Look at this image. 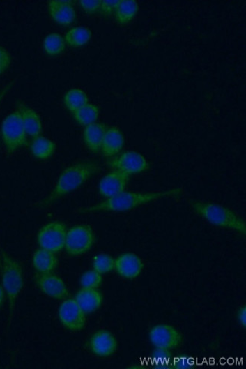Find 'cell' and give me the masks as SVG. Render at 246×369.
<instances>
[{
    "label": "cell",
    "instance_id": "obj_1",
    "mask_svg": "<svg viewBox=\"0 0 246 369\" xmlns=\"http://www.w3.org/2000/svg\"><path fill=\"white\" fill-rule=\"evenodd\" d=\"M183 193L181 188H173L160 192L137 193L122 192L109 197L107 200L81 211L82 213L93 212H125L133 210L137 206L164 199V197H178Z\"/></svg>",
    "mask_w": 246,
    "mask_h": 369
},
{
    "label": "cell",
    "instance_id": "obj_2",
    "mask_svg": "<svg viewBox=\"0 0 246 369\" xmlns=\"http://www.w3.org/2000/svg\"><path fill=\"white\" fill-rule=\"evenodd\" d=\"M100 165L96 161H83L66 168L58 179L54 190L41 203L43 208L54 204L83 186L88 179L98 172Z\"/></svg>",
    "mask_w": 246,
    "mask_h": 369
},
{
    "label": "cell",
    "instance_id": "obj_3",
    "mask_svg": "<svg viewBox=\"0 0 246 369\" xmlns=\"http://www.w3.org/2000/svg\"><path fill=\"white\" fill-rule=\"evenodd\" d=\"M190 204L193 211L214 226L233 229L245 235V222L230 209L217 204L201 201L192 200Z\"/></svg>",
    "mask_w": 246,
    "mask_h": 369
},
{
    "label": "cell",
    "instance_id": "obj_4",
    "mask_svg": "<svg viewBox=\"0 0 246 369\" xmlns=\"http://www.w3.org/2000/svg\"><path fill=\"white\" fill-rule=\"evenodd\" d=\"M2 282L4 292L10 303V324L13 317L17 298L24 287L22 267L20 262L2 251L1 264Z\"/></svg>",
    "mask_w": 246,
    "mask_h": 369
},
{
    "label": "cell",
    "instance_id": "obj_5",
    "mask_svg": "<svg viewBox=\"0 0 246 369\" xmlns=\"http://www.w3.org/2000/svg\"><path fill=\"white\" fill-rule=\"evenodd\" d=\"M1 134L8 154H13L28 144V134L17 111L6 116L1 126Z\"/></svg>",
    "mask_w": 246,
    "mask_h": 369
},
{
    "label": "cell",
    "instance_id": "obj_6",
    "mask_svg": "<svg viewBox=\"0 0 246 369\" xmlns=\"http://www.w3.org/2000/svg\"><path fill=\"white\" fill-rule=\"evenodd\" d=\"M93 229L88 225H78L67 232L65 248L71 256H80L89 251L94 245Z\"/></svg>",
    "mask_w": 246,
    "mask_h": 369
},
{
    "label": "cell",
    "instance_id": "obj_7",
    "mask_svg": "<svg viewBox=\"0 0 246 369\" xmlns=\"http://www.w3.org/2000/svg\"><path fill=\"white\" fill-rule=\"evenodd\" d=\"M67 229L66 225L59 221L51 222L43 227L38 234L40 248L52 253H58L65 248Z\"/></svg>",
    "mask_w": 246,
    "mask_h": 369
},
{
    "label": "cell",
    "instance_id": "obj_8",
    "mask_svg": "<svg viewBox=\"0 0 246 369\" xmlns=\"http://www.w3.org/2000/svg\"><path fill=\"white\" fill-rule=\"evenodd\" d=\"M109 165L113 170L120 171L129 176L142 173L149 167L146 159L134 151H127L112 157L109 161Z\"/></svg>",
    "mask_w": 246,
    "mask_h": 369
},
{
    "label": "cell",
    "instance_id": "obj_9",
    "mask_svg": "<svg viewBox=\"0 0 246 369\" xmlns=\"http://www.w3.org/2000/svg\"><path fill=\"white\" fill-rule=\"evenodd\" d=\"M149 338L157 349L165 351L177 348L183 340L180 333L169 325H157L152 328Z\"/></svg>",
    "mask_w": 246,
    "mask_h": 369
},
{
    "label": "cell",
    "instance_id": "obj_10",
    "mask_svg": "<svg viewBox=\"0 0 246 369\" xmlns=\"http://www.w3.org/2000/svg\"><path fill=\"white\" fill-rule=\"evenodd\" d=\"M59 317L61 324L69 331H81L85 326V313L74 299L66 300L61 304Z\"/></svg>",
    "mask_w": 246,
    "mask_h": 369
},
{
    "label": "cell",
    "instance_id": "obj_11",
    "mask_svg": "<svg viewBox=\"0 0 246 369\" xmlns=\"http://www.w3.org/2000/svg\"><path fill=\"white\" fill-rule=\"evenodd\" d=\"M40 291L54 299H65L68 296V292L63 280L52 273L38 274L35 277Z\"/></svg>",
    "mask_w": 246,
    "mask_h": 369
},
{
    "label": "cell",
    "instance_id": "obj_12",
    "mask_svg": "<svg viewBox=\"0 0 246 369\" xmlns=\"http://www.w3.org/2000/svg\"><path fill=\"white\" fill-rule=\"evenodd\" d=\"M130 176L120 171L113 170L100 182L99 192L105 199H109L125 191Z\"/></svg>",
    "mask_w": 246,
    "mask_h": 369
},
{
    "label": "cell",
    "instance_id": "obj_13",
    "mask_svg": "<svg viewBox=\"0 0 246 369\" xmlns=\"http://www.w3.org/2000/svg\"><path fill=\"white\" fill-rule=\"evenodd\" d=\"M89 347L93 354L100 357H107L115 354L118 343L115 336L105 330L95 332L92 336Z\"/></svg>",
    "mask_w": 246,
    "mask_h": 369
},
{
    "label": "cell",
    "instance_id": "obj_14",
    "mask_svg": "<svg viewBox=\"0 0 246 369\" xmlns=\"http://www.w3.org/2000/svg\"><path fill=\"white\" fill-rule=\"evenodd\" d=\"M144 265L141 259L133 253L119 255L115 261L117 273L128 280H133L141 274Z\"/></svg>",
    "mask_w": 246,
    "mask_h": 369
},
{
    "label": "cell",
    "instance_id": "obj_15",
    "mask_svg": "<svg viewBox=\"0 0 246 369\" xmlns=\"http://www.w3.org/2000/svg\"><path fill=\"white\" fill-rule=\"evenodd\" d=\"M48 7L52 19L57 24L68 26L75 22L76 12L72 2L65 1V0H51Z\"/></svg>",
    "mask_w": 246,
    "mask_h": 369
},
{
    "label": "cell",
    "instance_id": "obj_16",
    "mask_svg": "<svg viewBox=\"0 0 246 369\" xmlns=\"http://www.w3.org/2000/svg\"><path fill=\"white\" fill-rule=\"evenodd\" d=\"M17 112H19L24 130L28 136L37 137L40 136L43 127L39 115L31 107L22 102L16 104Z\"/></svg>",
    "mask_w": 246,
    "mask_h": 369
},
{
    "label": "cell",
    "instance_id": "obj_17",
    "mask_svg": "<svg viewBox=\"0 0 246 369\" xmlns=\"http://www.w3.org/2000/svg\"><path fill=\"white\" fill-rule=\"evenodd\" d=\"M125 146L124 135L115 127L107 128L102 140L101 150L107 158L117 156Z\"/></svg>",
    "mask_w": 246,
    "mask_h": 369
},
{
    "label": "cell",
    "instance_id": "obj_18",
    "mask_svg": "<svg viewBox=\"0 0 246 369\" xmlns=\"http://www.w3.org/2000/svg\"><path fill=\"white\" fill-rule=\"evenodd\" d=\"M102 295L96 289H82L76 295L75 301L85 314L92 313L101 307Z\"/></svg>",
    "mask_w": 246,
    "mask_h": 369
},
{
    "label": "cell",
    "instance_id": "obj_19",
    "mask_svg": "<svg viewBox=\"0 0 246 369\" xmlns=\"http://www.w3.org/2000/svg\"><path fill=\"white\" fill-rule=\"evenodd\" d=\"M107 130V126L101 123L86 126L84 131V140L87 148L94 153L99 152Z\"/></svg>",
    "mask_w": 246,
    "mask_h": 369
},
{
    "label": "cell",
    "instance_id": "obj_20",
    "mask_svg": "<svg viewBox=\"0 0 246 369\" xmlns=\"http://www.w3.org/2000/svg\"><path fill=\"white\" fill-rule=\"evenodd\" d=\"M57 265L58 259L52 252L43 248L35 251L33 256V266L39 273H52Z\"/></svg>",
    "mask_w": 246,
    "mask_h": 369
},
{
    "label": "cell",
    "instance_id": "obj_21",
    "mask_svg": "<svg viewBox=\"0 0 246 369\" xmlns=\"http://www.w3.org/2000/svg\"><path fill=\"white\" fill-rule=\"evenodd\" d=\"M30 149L33 157L39 160H47L54 155L56 144L54 141L40 135L33 138Z\"/></svg>",
    "mask_w": 246,
    "mask_h": 369
},
{
    "label": "cell",
    "instance_id": "obj_22",
    "mask_svg": "<svg viewBox=\"0 0 246 369\" xmlns=\"http://www.w3.org/2000/svg\"><path fill=\"white\" fill-rule=\"evenodd\" d=\"M138 10V4L134 0H120L115 13L118 23L127 24L134 20Z\"/></svg>",
    "mask_w": 246,
    "mask_h": 369
},
{
    "label": "cell",
    "instance_id": "obj_23",
    "mask_svg": "<svg viewBox=\"0 0 246 369\" xmlns=\"http://www.w3.org/2000/svg\"><path fill=\"white\" fill-rule=\"evenodd\" d=\"M91 31L84 27H76L66 35L65 41L69 47L77 48L83 47L91 40Z\"/></svg>",
    "mask_w": 246,
    "mask_h": 369
},
{
    "label": "cell",
    "instance_id": "obj_24",
    "mask_svg": "<svg viewBox=\"0 0 246 369\" xmlns=\"http://www.w3.org/2000/svg\"><path fill=\"white\" fill-rule=\"evenodd\" d=\"M63 101L66 109L75 113L88 103V97L83 90L72 89L66 93Z\"/></svg>",
    "mask_w": 246,
    "mask_h": 369
},
{
    "label": "cell",
    "instance_id": "obj_25",
    "mask_svg": "<svg viewBox=\"0 0 246 369\" xmlns=\"http://www.w3.org/2000/svg\"><path fill=\"white\" fill-rule=\"evenodd\" d=\"M73 115L79 124L86 127L88 125L96 123L99 118L100 110L98 106L87 103L73 113Z\"/></svg>",
    "mask_w": 246,
    "mask_h": 369
},
{
    "label": "cell",
    "instance_id": "obj_26",
    "mask_svg": "<svg viewBox=\"0 0 246 369\" xmlns=\"http://www.w3.org/2000/svg\"><path fill=\"white\" fill-rule=\"evenodd\" d=\"M43 49L48 56H59L66 50L65 39L57 33H49L44 39Z\"/></svg>",
    "mask_w": 246,
    "mask_h": 369
},
{
    "label": "cell",
    "instance_id": "obj_27",
    "mask_svg": "<svg viewBox=\"0 0 246 369\" xmlns=\"http://www.w3.org/2000/svg\"><path fill=\"white\" fill-rule=\"evenodd\" d=\"M115 261L112 256L105 254L98 255L93 258V269L100 274H105L115 269Z\"/></svg>",
    "mask_w": 246,
    "mask_h": 369
},
{
    "label": "cell",
    "instance_id": "obj_28",
    "mask_svg": "<svg viewBox=\"0 0 246 369\" xmlns=\"http://www.w3.org/2000/svg\"><path fill=\"white\" fill-rule=\"evenodd\" d=\"M102 282V275L95 271L94 269L86 272L81 278V285L83 289H96L100 286Z\"/></svg>",
    "mask_w": 246,
    "mask_h": 369
},
{
    "label": "cell",
    "instance_id": "obj_29",
    "mask_svg": "<svg viewBox=\"0 0 246 369\" xmlns=\"http://www.w3.org/2000/svg\"><path fill=\"white\" fill-rule=\"evenodd\" d=\"M119 2L118 0H102L99 13L105 17H111L116 13Z\"/></svg>",
    "mask_w": 246,
    "mask_h": 369
},
{
    "label": "cell",
    "instance_id": "obj_30",
    "mask_svg": "<svg viewBox=\"0 0 246 369\" xmlns=\"http://www.w3.org/2000/svg\"><path fill=\"white\" fill-rule=\"evenodd\" d=\"M101 0H82L80 5L87 14L93 15L100 12Z\"/></svg>",
    "mask_w": 246,
    "mask_h": 369
},
{
    "label": "cell",
    "instance_id": "obj_31",
    "mask_svg": "<svg viewBox=\"0 0 246 369\" xmlns=\"http://www.w3.org/2000/svg\"><path fill=\"white\" fill-rule=\"evenodd\" d=\"M12 57L3 47H0V75H3L10 67Z\"/></svg>",
    "mask_w": 246,
    "mask_h": 369
},
{
    "label": "cell",
    "instance_id": "obj_32",
    "mask_svg": "<svg viewBox=\"0 0 246 369\" xmlns=\"http://www.w3.org/2000/svg\"><path fill=\"white\" fill-rule=\"evenodd\" d=\"M237 320H238L240 325L245 328L246 326V307L244 306V307H242L238 312H237L236 315Z\"/></svg>",
    "mask_w": 246,
    "mask_h": 369
},
{
    "label": "cell",
    "instance_id": "obj_33",
    "mask_svg": "<svg viewBox=\"0 0 246 369\" xmlns=\"http://www.w3.org/2000/svg\"><path fill=\"white\" fill-rule=\"evenodd\" d=\"M14 84H15V81H12L11 83L7 84L1 90H0V105H1V103L4 100L5 97L7 96V94L10 93Z\"/></svg>",
    "mask_w": 246,
    "mask_h": 369
},
{
    "label": "cell",
    "instance_id": "obj_34",
    "mask_svg": "<svg viewBox=\"0 0 246 369\" xmlns=\"http://www.w3.org/2000/svg\"><path fill=\"white\" fill-rule=\"evenodd\" d=\"M5 299V292L1 286H0V308H2Z\"/></svg>",
    "mask_w": 246,
    "mask_h": 369
},
{
    "label": "cell",
    "instance_id": "obj_35",
    "mask_svg": "<svg viewBox=\"0 0 246 369\" xmlns=\"http://www.w3.org/2000/svg\"><path fill=\"white\" fill-rule=\"evenodd\" d=\"M2 250L0 249V264H1Z\"/></svg>",
    "mask_w": 246,
    "mask_h": 369
},
{
    "label": "cell",
    "instance_id": "obj_36",
    "mask_svg": "<svg viewBox=\"0 0 246 369\" xmlns=\"http://www.w3.org/2000/svg\"><path fill=\"white\" fill-rule=\"evenodd\" d=\"M0 143H1V142H0Z\"/></svg>",
    "mask_w": 246,
    "mask_h": 369
}]
</instances>
